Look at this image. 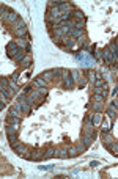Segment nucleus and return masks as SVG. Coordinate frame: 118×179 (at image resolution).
<instances>
[{
	"label": "nucleus",
	"mask_w": 118,
	"mask_h": 179,
	"mask_svg": "<svg viewBox=\"0 0 118 179\" xmlns=\"http://www.w3.org/2000/svg\"><path fill=\"white\" fill-rule=\"evenodd\" d=\"M74 82L76 80L71 77V71H66V74L63 75V79H61V86L65 90H72L74 88Z\"/></svg>",
	"instance_id": "f257e3e1"
},
{
	"label": "nucleus",
	"mask_w": 118,
	"mask_h": 179,
	"mask_svg": "<svg viewBox=\"0 0 118 179\" xmlns=\"http://www.w3.org/2000/svg\"><path fill=\"white\" fill-rule=\"evenodd\" d=\"M52 157H58V148H53L52 144H49V146H46V149H44L42 160H47V159H52Z\"/></svg>",
	"instance_id": "f03ea898"
},
{
	"label": "nucleus",
	"mask_w": 118,
	"mask_h": 179,
	"mask_svg": "<svg viewBox=\"0 0 118 179\" xmlns=\"http://www.w3.org/2000/svg\"><path fill=\"white\" fill-rule=\"evenodd\" d=\"M113 141H115V138H113V135L109 132V133H102V146L109 151L110 149V146L113 144Z\"/></svg>",
	"instance_id": "7ed1b4c3"
},
{
	"label": "nucleus",
	"mask_w": 118,
	"mask_h": 179,
	"mask_svg": "<svg viewBox=\"0 0 118 179\" xmlns=\"http://www.w3.org/2000/svg\"><path fill=\"white\" fill-rule=\"evenodd\" d=\"M42 154H44V149H39V148H33L30 151V159L28 160H42Z\"/></svg>",
	"instance_id": "20e7f679"
},
{
	"label": "nucleus",
	"mask_w": 118,
	"mask_h": 179,
	"mask_svg": "<svg viewBox=\"0 0 118 179\" xmlns=\"http://www.w3.org/2000/svg\"><path fill=\"white\" fill-rule=\"evenodd\" d=\"M31 86H33L35 90H36V88H49V82H47L46 79H42V77L39 75V77H36V79L31 82Z\"/></svg>",
	"instance_id": "39448f33"
},
{
	"label": "nucleus",
	"mask_w": 118,
	"mask_h": 179,
	"mask_svg": "<svg viewBox=\"0 0 118 179\" xmlns=\"http://www.w3.org/2000/svg\"><path fill=\"white\" fill-rule=\"evenodd\" d=\"M112 119L109 118V119H102V122H101V133H109L110 132V129H112Z\"/></svg>",
	"instance_id": "423d86ee"
},
{
	"label": "nucleus",
	"mask_w": 118,
	"mask_h": 179,
	"mask_svg": "<svg viewBox=\"0 0 118 179\" xmlns=\"http://www.w3.org/2000/svg\"><path fill=\"white\" fill-rule=\"evenodd\" d=\"M5 124H11V126H20V116H11L8 115L5 119Z\"/></svg>",
	"instance_id": "0eeeda50"
},
{
	"label": "nucleus",
	"mask_w": 118,
	"mask_h": 179,
	"mask_svg": "<svg viewBox=\"0 0 118 179\" xmlns=\"http://www.w3.org/2000/svg\"><path fill=\"white\" fill-rule=\"evenodd\" d=\"M19 19H20V17L17 16V13H14V11H11V13L8 14V19H6L5 22H6V24H9V25H14V24H16V22H17Z\"/></svg>",
	"instance_id": "6e6552de"
},
{
	"label": "nucleus",
	"mask_w": 118,
	"mask_h": 179,
	"mask_svg": "<svg viewBox=\"0 0 118 179\" xmlns=\"http://www.w3.org/2000/svg\"><path fill=\"white\" fill-rule=\"evenodd\" d=\"M0 93H2L6 99H13V96H14V93H16V91H14L13 88H9V86H8V88H0Z\"/></svg>",
	"instance_id": "1a4fd4ad"
},
{
	"label": "nucleus",
	"mask_w": 118,
	"mask_h": 179,
	"mask_svg": "<svg viewBox=\"0 0 118 179\" xmlns=\"http://www.w3.org/2000/svg\"><path fill=\"white\" fill-rule=\"evenodd\" d=\"M72 19L74 20H87V17H85V14H83V11H80L77 8L72 11Z\"/></svg>",
	"instance_id": "9d476101"
},
{
	"label": "nucleus",
	"mask_w": 118,
	"mask_h": 179,
	"mask_svg": "<svg viewBox=\"0 0 118 179\" xmlns=\"http://www.w3.org/2000/svg\"><path fill=\"white\" fill-rule=\"evenodd\" d=\"M17 130H19V126H11V124H6V127H5V133H6V137H8V135H16Z\"/></svg>",
	"instance_id": "9b49d317"
},
{
	"label": "nucleus",
	"mask_w": 118,
	"mask_h": 179,
	"mask_svg": "<svg viewBox=\"0 0 118 179\" xmlns=\"http://www.w3.org/2000/svg\"><path fill=\"white\" fill-rule=\"evenodd\" d=\"M82 74L87 75L85 79H87L88 82H96V72H94V71H91V69H85Z\"/></svg>",
	"instance_id": "f8f14e48"
},
{
	"label": "nucleus",
	"mask_w": 118,
	"mask_h": 179,
	"mask_svg": "<svg viewBox=\"0 0 118 179\" xmlns=\"http://www.w3.org/2000/svg\"><path fill=\"white\" fill-rule=\"evenodd\" d=\"M19 64L22 66V68H25V69L31 68V66H30V64H31V57H30V53H27V55H25V58H24L22 61H20Z\"/></svg>",
	"instance_id": "ddd939ff"
},
{
	"label": "nucleus",
	"mask_w": 118,
	"mask_h": 179,
	"mask_svg": "<svg viewBox=\"0 0 118 179\" xmlns=\"http://www.w3.org/2000/svg\"><path fill=\"white\" fill-rule=\"evenodd\" d=\"M14 36L16 38H25L28 36V28H20V30H14Z\"/></svg>",
	"instance_id": "4468645a"
},
{
	"label": "nucleus",
	"mask_w": 118,
	"mask_h": 179,
	"mask_svg": "<svg viewBox=\"0 0 118 179\" xmlns=\"http://www.w3.org/2000/svg\"><path fill=\"white\" fill-rule=\"evenodd\" d=\"M102 115L101 113H93V124H94V127H99L101 126V122H102Z\"/></svg>",
	"instance_id": "2eb2a0df"
},
{
	"label": "nucleus",
	"mask_w": 118,
	"mask_h": 179,
	"mask_svg": "<svg viewBox=\"0 0 118 179\" xmlns=\"http://www.w3.org/2000/svg\"><path fill=\"white\" fill-rule=\"evenodd\" d=\"M41 77L42 79H46L47 82H50V80H53V69H49V71H44L41 74Z\"/></svg>",
	"instance_id": "dca6fc26"
},
{
	"label": "nucleus",
	"mask_w": 118,
	"mask_h": 179,
	"mask_svg": "<svg viewBox=\"0 0 118 179\" xmlns=\"http://www.w3.org/2000/svg\"><path fill=\"white\" fill-rule=\"evenodd\" d=\"M91 107H93V111H94V113H101L102 108H104V102H93Z\"/></svg>",
	"instance_id": "f3484780"
},
{
	"label": "nucleus",
	"mask_w": 118,
	"mask_h": 179,
	"mask_svg": "<svg viewBox=\"0 0 118 179\" xmlns=\"http://www.w3.org/2000/svg\"><path fill=\"white\" fill-rule=\"evenodd\" d=\"M80 152L77 151V148L76 146H69L68 148V157H76V155H79Z\"/></svg>",
	"instance_id": "a211bd4d"
},
{
	"label": "nucleus",
	"mask_w": 118,
	"mask_h": 179,
	"mask_svg": "<svg viewBox=\"0 0 118 179\" xmlns=\"http://www.w3.org/2000/svg\"><path fill=\"white\" fill-rule=\"evenodd\" d=\"M80 141L85 144L87 148H90V144L93 143V138L91 137H88V135H82V138H80Z\"/></svg>",
	"instance_id": "6ab92c4d"
},
{
	"label": "nucleus",
	"mask_w": 118,
	"mask_h": 179,
	"mask_svg": "<svg viewBox=\"0 0 118 179\" xmlns=\"http://www.w3.org/2000/svg\"><path fill=\"white\" fill-rule=\"evenodd\" d=\"M19 46H17V41H9L6 44V52H11V50H16Z\"/></svg>",
	"instance_id": "aec40b11"
},
{
	"label": "nucleus",
	"mask_w": 118,
	"mask_h": 179,
	"mask_svg": "<svg viewBox=\"0 0 118 179\" xmlns=\"http://www.w3.org/2000/svg\"><path fill=\"white\" fill-rule=\"evenodd\" d=\"M107 47L110 49V52H112L113 55H116V57H118V44H116L115 41H112V42H110V44H109V46H107Z\"/></svg>",
	"instance_id": "412c9836"
},
{
	"label": "nucleus",
	"mask_w": 118,
	"mask_h": 179,
	"mask_svg": "<svg viewBox=\"0 0 118 179\" xmlns=\"http://www.w3.org/2000/svg\"><path fill=\"white\" fill-rule=\"evenodd\" d=\"M109 152H112V154L115 155V157H118V140H115V141H113V144L110 146Z\"/></svg>",
	"instance_id": "4be33fe9"
},
{
	"label": "nucleus",
	"mask_w": 118,
	"mask_h": 179,
	"mask_svg": "<svg viewBox=\"0 0 118 179\" xmlns=\"http://www.w3.org/2000/svg\"><path fill=\"white\" fill-rule=\"evenodd\" d=\"M105 113H107V115H109V118H110V119L113 121V119L116 118V115H118V111H115V110H112L110 107H107V108H105Z\"/></svg>",
	"instance_id": "5701e85b"
},
{
	"label": "nucleus",
	"mask_w": 118,
	"mask_h": 179,
	"mask_svg": "<svg viewBox=\"0 0 118 179\" xmlns=\"http://www.w3.org/2000/svg\"><path fill=\"white\" fill-rule=\"evenodd\" d=\"M13 27H14V30H20V28H25V27H27V24H25V22H24L22 19H19Z\"/></svg>",
	"instance_id": "b1692460"
},
{
	"label": "nucleus",
	"mask_w": 118,
	"mask_h": 179,
	"mask_svg": "<svg viewBox=\"0 0 118 179\" xmlns=\"http://www.w3.org/2000/svg\"><path fill=\"white\" fill-rule=\"evenodd\" d=\"M8 86H9V80L5 75H2L0 77V88H8Z\"/></svg>",
	"instance_id": "393cba45"
},
{
	"label": "nucleus",
	"mask_w": 118,
	"mask_h": 179,
	"mask_svg": "<svg viewBox=\"0 0 118 179\" xmlns=\"http://www.w3.org/2000/svg\"><path fill=\"white\" fill-rule=\"evenodd\" d=\"M58 157H68V148L66 146L58 148Z\"/></svg>",
	"instance_id": "a878e982"
},
{
	"label": "nucleus",
	"mask_w": 118,
	"mask_h": 179,
	"mask_svg": "<svg viewBox=\"0 0 118 179\" xmlns=\"http://www.w3.org/2000/svg\"><path fill=\"white\" fill-rule=\"evenodd\" d=\"M76 148H77V151H79L80 154H82V152H85V151H87V149H88V148H87V146H85V144H83L82 141H79V143L76 144Z\"/></svg>",
	"instance_id": "bb28decb"
},
{
	"label": "nucleus",
	"mask_w": 118,
	"mask_h": 179,
	"mask_svg": "<svg viewBox=\"0 0 118 179\" xmlns=\"http://www.w3.org/2000/svg\"><path fill=\"white\" fill-rule=\"evenodd\" d=\"M93 100H94V102H104L105 97L102 94H93Z\"/></svg>",
	"instance_id": "cd10ccee"
},
{
	"label": "nucleus",
	"mask_w": 118,
	"mask_h": 179,
	"mask_svg": "<svg viewBox=\"0 0 118 179\" xmlns=\"http://www.w3.org/2000/svg\"><path fill=\"white\" fill-rule=\"evenodd\" d=\"M87 83H88V80H87V79H85V77H80V80L77 82V85H79L80 88H83V86H85V85H87Z\"/></svg>",
	"instance_id": "c85d7f7f"
},
{
	"label": "nucleus",
	"mask_w": 118,
	"mask_h": 179,
	"mask_svg": "<svg viewBox=\"0 0 118 179\" xmlns=\"http://www.w3.org/2000/svg\"><path fill=\"white\" fill-rule=\"evenodd\" d=\"M9 88H13L14 91H17V90H19V86H17V83L14 80H9Z\"/></svg>",
	"instance_id": "c756f323"
},
{
	"label": "nucleus",
	"mask_w": 118,
	"mask_h": 179,
	"mask_svg": "<svg viewBox=\"0 0 118 179\" xmlns=\"http://www.w3.org/2000/svg\"><path fill=\"white\" fill-rule=\"evenodd\" d=\"M8 141H9V144L17 141V133H16V135H8Z\"/></svg>",
	"instance_id": "7c9ffc66"
}]
</instances>
